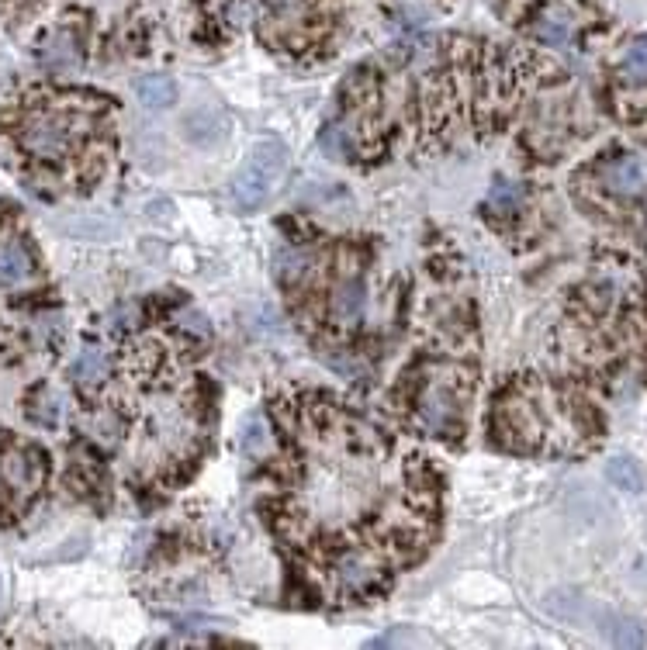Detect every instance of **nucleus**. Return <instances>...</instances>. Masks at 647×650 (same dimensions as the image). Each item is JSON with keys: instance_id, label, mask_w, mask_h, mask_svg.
I'll return each instance as SVG.
<instances>
[{"instance_id": "f257e3e1", "label": "nucleus", "mask_w": 647, "mask_h": 650, "mask_svg": "<svg viewBox=\"0 0 647 650\" xmlns=\"http://www.w3.org/2000/svg\"><path fill=\"white\" fill-rule=\"evenodd\" d=\"M284 170H288V149L277 139L260 142L250 160L243 163V170L232 177V204L239 211H257L277 191Z\"/></svg>"}, {"instance_id": "f03ea898", "label": "nucleus", "mask_w": 647, "mask_h": 650, "mask_svg": "<svg viewBox=\"0 0 647 650\" xmlns=\"http://www.w3.org/2000/svg\"><path fill=\"white\" fill-rule=\"evenodd\" d=\"M21 142H25L28 153L35 156H59L70 149L73 142V132H70V122L59 115H39L32 118L25 128V135H21Z\"/></svg>"}, {"instance_id": "7ed1b4c3", "label": "nucleus", "mask_w": 647, "mask_h": 650, "mask_svg": "<svg viewBox=\"0 0 647 650\" xmlns=\"http://www.w3.org/2000/svg\"><path fill=\"white\" fill-rule=\"evenodd\" d=\"M603 180L613 194H623V198H634V194L644 191L647 184V170L637 156H616L613 163L603 166Z\"/></svg>"}, {"instance_id": "20e7f679", "label": "nucleus", "mask_w": 647, "mask_h": 650, "mask_svg": "<svg viewBox=\"0 0 647 650\" xmlns=\"http://www.w3.org/2000/svg\"><path fill=\"white\" fill-rule=\"evenodd\" d=\"M364 305H367V287L360 277H346V281L336 287L333 294V315L336 322H360V315H364Z\"/></svg>"}, {"instance_id": "39448f33", "label": "nucleus", "mask_w": 647, "mask_h": 650, "mask_svg": "<svg viewBox=\"0 0 647 650\" xmlns=\"http://www.w3.org/2000/svg\"><path fill=\"white\" fill-rule=\"evenodd\" d=\"M135 97L142 101V108L149 111H167L173 108V101H177V83L167 73H149V77H142L135 83Z\"/></svg>"}, {"instance_id": "423d86ee", "label": "nucleus", "mask_w": 647, "mask_h": 650, "mask_svg": "<svg viewBox=\"0 0 647 650\" xmlns=\"http://www.w3.org/2000/svg\"><path fill=\"white\" fill-rule=\"evenodd\" d=\"M39 59L49 66V70H73V66H77V59H80L77 42H73L66 32L49 35V39L42 42V49H39Z\"/></svg>"}, {"instance_id": "0eeeda50", "label": "nucleus", "mask_w": 647, "mask_h": 650, "mask_svg": "<svg viewBox=\"0 0 647 650\" xmlns=\"http://www.w3.org/2000/svg\"><path fill=\"white\" fill-rule=\"evenodd\" d=\"M32 274V256L21 239H11V243L0 246V281L4 284H18Z\"/></svg>"}, {"instance_id": "6e6552de", "label": "nucleus", "mask_w": 647, "mask_h": 650, "mask_svg": "<svg viewBox=\"0 0 647 650\" xmlns=\"http://www.w3.org/2000/svg\"><path fill=\"white\" fill-rule=\"evenodd\" d=\"M108 370H111L108 353H104V350H84L77 360H73L70 374L77 377L80 384H97V381H104V377H108Z\"/></svg>"}, {"instance_id": "1a4fd4ad", "label": "nucleus", "mask_w": 647, "mask_h": 650, "mask_svg": "<svg viewBox=\"0 0 647 650\" xmlns=\"http://www.w3.org/2000/svg\"><path fill=\"white\" fill-rule=\"evenodd\" d=\"M606 478H609V485H616L623 491H641L644 488V471L637 467V460H630V457H613V460H609Z\"/></svg>"}, {"instance_id": "9d476101", "label": "nucleus", "mask_w": 647, "mask_h": 650, "mask_svg": "<svg viewBox=\"0 0 647 650\" xmlns=\"http://www.w3.org/2000/svg\"><path fill=\"white\" fill-rule=\"evenodd\" d=\"M267 447H270L267 422H263L260 415H250V419L243 422V429H239V450H243L246 457H263Z\"/></svg>"}, {"instance_id": "9b49d317", "label": "nucleus", "mask_w": 647, "mask_h": 650, "mask_svg": "<svg viewBox=\"0 0 647 650\" xmlns=\"http://www.w3.org/2000/svg\"><path fill=\"white\" fill-rule=\"evenodd\" d=\"M423 415H426V422H430L433 429H443L450 419H454V395H450V391H443V388H433L430 395H426Z\"/></svg>"}, {"instance_id": "f8f14e48", "label": "nucleus", "mask_w": 647, "mask_h": 650, "mask_svg": "<svg viewBox=\"0 0 647 650\" xmlns=\"http://www.w3.org/2000/svg\"><path fill=\"white\" fill-rule=\"evenodd\" d=\"M4 478L11 481L14 488H32L35 485L32 457H25V453H11V457L4 460Z\"/></svg>"}, {"instance_id": "ddd939ff", "label": "nucleus", "mask_w": 647, "mask_h": 650, "mask_svg": "<svg viewBox=\"0 0 647 650\" xmlns=\"http://www.w3.org/2000/svg\"><path fill=\"white\" fill-rule=\"evenodd\" d=\"M533 32H537V39L544 45H564V42H568V35H571V28H568V21L558 18V14H544Z\"/></svg>"}, {"instance_id": "4468645a", "label": "nucleus", "mask_w": 647, "mask_h": 650, "mask_svg": "<svg viewBox=\"0 0 647 650\" xmlns=\"http://www.w3.org/2000/svg\"><path fill=\"white\" fill-rule=\"evenodd\" d=\"M623 73H627V80H647V35L630 42L627 56H623Z\"/></svg>"}, {"instance_id": "2eb2a0df", "label": "nucleus", "mask_w": 647, "mask_h": 650, "mask_svg": "<svg viewBox=\"0 0 647 650\" xmlns=\"http://www.w3.org/2000/svg\"><path fill=\"white\" fill-rule=\"evenodd\" d=\"M516 204H519V187L509 184V180L495 184L492 194H488V208L499 211V215H506V211H516Z\"/></svg>"}, {"instance_id": "dca6fc26", "label": "nucleus", "mask_w": 647, "mask_h": 650, "mask_svg": "<svg viewBox=\"0 0 647 650\" xmlns=\"http://www.w3.org/2000/svg\"><path fill=\"white\" fill-rule=\"evenodd\" d=\"M374 585V574H367V568L360 564H346L343 568V588L346 592H367Z\"/></svg>"}, {"instance_id": "f3484780", "label": "nucleus", "mask_w": 647, "mask_h": 650, "mask_svg": "<svg viewBox=\"0 0 647 650\" xmlns=\"http://www.w3.org/2000/svg\"><path fill=\"white\" fill-rule=\"evenodd\" d=\"M613 640H616V644H627V647H644L647 644V637H644L641 630H637L634 623H620V626H616Z\"/></svg>"}, {"instance_id": "a211bd4d", "label": "nucleus", "mask_w": 647, "mask_h": 650, "mask_svg": "<svg viewBox=\"0 0 647 650\" xmlns=\"http://www.w3.org/2000/svg\"><path fill=\"white\" fill-rule=\"evenodd\" d=\"M66 229H70V232H87V236H94V239L97 236H115V225L97 222V218H94V222H70Z\"/></svg>"}, {"instance_id": "6ab92c4d", "label": "nucleus", "mask_w": 647, "mask_h": 650, "mask_svg": "<svg viewBox=\"0 0 647 650\" xmlns=\"http://www.w3.org/2000/svg\"><path fill=\"white\" fill-rule=\"evenodd\" d=\"M322 146H326L333 156H343V146H340V128H326V132H322Z\"/></svg>"}, {"instance_id": "aec40b11", "label": "nucleus", "mask_w": 647, "mask_h": 650, "mask_svg": "<svg viewBox=\"0 0 647 650\" xmlns=\"http://www.w3.org/2000/svg\"><path fill=\"white\" fill-rule=\"evenodd\" d=\"M0 595H4V581H0Z\"/></svg>"}]
</instances>
